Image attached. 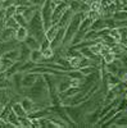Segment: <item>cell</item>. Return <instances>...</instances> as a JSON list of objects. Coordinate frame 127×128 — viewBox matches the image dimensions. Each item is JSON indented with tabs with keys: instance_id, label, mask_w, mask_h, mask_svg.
I'll list each match as a JSON object with an SVG mask.
<instances>
[{
	"instance_id": "cell-8",
	"label": "cell",
	"mask_w": 127,
	"mask_h": 128,
	"mask_svg": "<svg viewBox=\"0 0 127 128\" xmlns=\"http://www.w3.org/2000/svg\"><path fill=\"white\" fill-rule=\"evenodd\" d=\"M73 14H75V13H73L72 10L69 9V6H68L67 12H66L64 14H63V17L60 18V20L57 23V24H58V27H59V28H66V27L68 26V23L71 22V19H72Z\"/></svg>"
},
{
	"instance_id": "cell-16",
	"label": "cell",
	"mask_w": 127,
	"mask_h": 128,
	"mask_svg": "<svg viewBox=\"0 0 127 128\" xmlns=\"http://www.w3.org/2000/svg\"><path fill=\"white\" fill-rule=\"evenodd\" d=\"M12 110L17 114V116L19 118V116H26L27 115V112L23 109V106L21 102H13L12 104Z\"/></svg>"
},
{
	"instance_id": "cell-37",
	"label": "cell",
	"mask_w": 127,
	"mask_h": 128,
	"mask_svg": "<svg viewBox=\"0 0 127 128\" xmlns=\"http://www.w3.org/2000/svg\"><path fill=\"white\" fill-rule=\"evenodd\" d=\"M126 67H127V62H126Z\"/></svg>"
},
{
	"instance_id": "cell-27",
	"label": "cell",
	"mask_w": 127,
	"mask_h": 128,
	"mask_svg": "<svg viewBox=\"0 0 127 128\" xmlns=\"http://www.w3.org/2000/svg\"><path fill=\"white\" fill-rule=\"evenodd\" d=\"M5 19H7V12H5V8H3L2 10H0V23L3 24V27H4Z\"/></svg>"
},
{
	"instance_id": "cell-26",
	"label": "cell",
	"mask_w": 127,
	"mask_h": 128,
	"mask_svg": "<svg viewBox=\"0 0 127 128\" xmlns=\"http://www.w3.org/2000/svg\"><path fill=\"white\" fill-rule=\"evenodd\" d=\"M27 8L28 6H26V5H16V14H23Z\"/></svg>"
},
{
	"instance_id": "cell-7",
	"label": "cell",
	"mask_w": 127,
	"mask_h": 128,
	"mask_svg": "<svg viewBox=\"0 0 127 128\" xmlns=\"http://www.w3.org/2000/svg\"><path fill=\"white\" fill-rule=\"evenodd\" d=\"M14 34H16L14 28L3 27L2 30H0V41H2V42H7V41L14 40Z\"/></svg>"
},
{
	"instance_id": "cell-9",
	"label": "cell",
	"mask_w": 127,
	"mask_h": 128,
	"mask_svg": "<svg viewBox=\"0 0 127 128\" xmlns=\"http://www.w3.org/2000/svg\"><path fill=\"white\" fill-rule=\"evenodd\" d=\"M30 60L35 63L36 66H40V64L44 63V56H42V52L40 49L36 50H31V54H30Z\"/></svg>"
},
{
	"instance_id": "cell-29",
	"label": "cell",
	"mask_w": 127,
	"mask_h": 128,
	"mask_svg": "<svg viewBox=\"0 0 127 128\" xmlns=\"http://www.w3.org/2000/svg\"><path fill=\"white\" fill-rule=\"evenodd\" d=\"M100 3H101L103 6H107V5H109L112 3H115V0H100Z\"/></svg>"
},
{
	"instance_id": "cell-15",
	"label": "cell",
	"mask_w": 127,
	"mask_h": 128,
	"mask_svg": "<svg viewBox=\"0 0 127 128\" xmlns=\"http://www.w3.org/2000/svg\"><path fill=\"white\" fill-rule=\"evenodd\" d=\"M41 52H42V56H44V62H53L55 58V50L51 46L48 48V49L41 50Z\"/></svg>"
},
{
	"instance_id": "cell-3",
	"label": "cell",
	"mask_w": 127,
	"mask_h": 128,
	"mask_svg": "<svg viewBox=\"0 0 127 128\" xmlns=\"http://www.w3.org/2000/svg\"><path fill=\"white\" fill-rule=\"evenodd\" d=\"M68 9V2H62L59 4H55L54 9H53V16H51V24H57L60 18L63 17Z\"/></svg>"
},
{
	"instance_id": "cell-35",
	"label": "cell",
	"mask_w": 127,
	"mask_h": 128,
	"mask_svg": "<svg viewBox=\"0 0 127 128\" xmlns=\"http://www.w3.org/2000/svg\"><path fill=\"white\" fill-rule=\"evenodd\" d=\"M3 72H5L4 69H2V68H0V73H3Z\"/></svg>"
},
{
	"instance_id": "cell-34",
	"label": "cell",
	"mask_w": 127,
	"mask_h": 128,
	"mask_svg": "<svg viewBox=\"0 0 127 128\" xmlns=\"http://www.w3.org/2000/svg\"><path fill=\"white\" fill-rule=\"evenodd\" d=\"M3 9V4H2V2H0V10Z\"/></svg>"
},
{
	"instance_id": "cell-5",
	"label": "cell",
	"mask_w": 127,
	"mask_h": 128,
	"mask_svg": "<svg viewBox=\"0 0 127 128\" xmlns=\"http://www.w3.org/2000/svg\"><path fill=\"white\" fill-rule=\"evenodd\" d=\"M22 77H23V73L22 72H17L14 73L12 77H10V82H12V90H14L17 94H21L23 91L22 87Z\"/></svg>"
},
{
	"instance_id": "cell-12",
	"label": "cell",
	"mask_w": 127,
	"mask_h": 128,
	"mask_svg": "<svg viewBox=\"0 0 127 128\" xmlns=\"http://www.w3.org/2000/svg\"><path fill=\"white\" fill-rule=\"evenodd\" d=\"M23 44H25L27 48H30L31 50L40 49V42H39V40H37L36 37H34L32 35H28V36L26 37V40L23 41Z\"/></svg>"
},
{
	"instance_id": "cell-14",
	"label": "cell",
	"mask_w": 127,
	"mask_h": 128,
	"mask_svg": "<svg viewBox=\"0 0 127 128\" xmlns=\"http://www.w3.org/2000/svg\"><path fill=\"white\" fill-rule=\"evenodd\" d=\"M58 31H59V27H58V24H51L46 31H45V38H48L50 42L55 38V36H57V34H58Z\"/></svg>"
},
{
	"instance_id": "cell-11",
	"label": "cell",
	"mask_w": 127,
	"mask_h": 128,
	"mask_svg": "<svg viewBox=\"0 0 127 128\" xmlns=\"http://www.w3.org/2000/svg\"><path fill=\"white\" fill-rule=\"evenodd\" d=\"M30 54H31V49L27 48L23 42H21L19 45V62H27L30 60Z\"/></svg>"
},
{
	"instance_id": "cell-10",
	"label": "cell",
	"mask_w": 127,
	"mask_h": 128,
	"mask_svg": "<svg viewBox=\"0 0 127 128\" xmlns=\"http://www.w3.org/2000/svg\"><path fill=\"white\" fill-rule=\"evenodd\" d=\"M28 35H30V34H28V30H27V27H22V26H19L18 28H16L14 38H16L18 42H23Z\"/></svg>"
},
{
	"instance_id": "cell-1",
	"label": "cell",
	"mask_w": 127,
	"mask_h": 128,
	"mask_svg": "<svg viewBox=\"0 0 127 128\" xmlns=\"http://www.w3.org/2000/svg\"><path fill=\"white\" fill-rule=\"evenodd\" d=\"M85 19V13L83 12H78V13H75L71 19V22L68 23V26L66 27V31H64V37H63V42H62V48L67 49L68 46H71V42H72V38L75 37V35L77 34V31L80 28V24L81 22Z\"/></svg>"
},
{
	"instance_id": "cell-24",
	"label": "cell",
	"mask_w": 127,
	"mask_h": 128,
	"mask_svg": "<svg viewBox=\"0 0 127 128\" xmlns=\"http://www.w3.org/2000/svg\"><path fill=\"white\" fill-rule=\"evenodd\" d=\"M7 12V17H14L16 16V5H10L8 8H5Z\"/></svg>"
},
{
	"instance_id": "cell-32",
	"label": "cell",
	"mask_w": 127,
	"mask_h": 128,
	"mask_svg": "<svg viewBox=\"0 0 127 128\" xmlns=\"http://www.w3.org/2000/svg\"><path fill=\"white\" fill-rule=\"evenodd\" d=\"M54 4H59V3H62V2H68V0H51Z\"/></svg>"
},
{
	"instance_id": "cell-4",
	"label": "cell",
	"mask_w": 127,
	"mask_h": 128,
	"mask_svg": "<svg viewBox=\"0 0 127 128\" xmlns=\"http://www.w3.org/2000/svg\"><path fill=\"white\" fill-rule=\"evenodd\" d=\"M39 76H40V74H36V73H32V72H26V73H23V77H22V87H23V88L32 87L34 84L36 83Z\"/></svg>"
},
{
	"instance_id": "cell-36",
	"label": "cell",
	"mask_w": 127,
	"mask_h": 128,
	"mask_svg": "<svg viewBox=\"0 0 127 128\" xmlns=\"http://www.w3.org/2000/svg\"><path fill=\"white\" fill-rule=\"evenodd\" d=\"M2 28H3V24H2V23H0V30H2Z\"/></svg>"
},
{
	"instance_id": "cell-6",
	"label": "cell",
	"mask_w": 127,
	"mask_h": 128,
	"mask_svg": "<svg viewBox=\"0 0 127 128\" xmlns=\"http://www.w3.org/2000/svg\"><path fill=\"white\" fill-rule=\"evenodd\" d=\"M104 83L105 86H107V90H112L113 87H115L118 83H121V78L117 76V74H112V73H105L104 74Z\"/></svg>"
},
{
	"instance_id": "cell-20",
	"label": "cell",
	"mask_w": 127,
	"mask_h": 128,
	"mask_svg": "<svg viewBox=\"0 0 127 128\" xmlns=\"http://www.w3.org/2000/svg\"><path fill=\"white\" fill-rule=\"evenodd\" d=\"M4 27H8V28H18V23H17V20L14 19V17H7L5 19V22H4Z\"/></svg>"
},
{
	"instance_id": "cell-23",
	"label": "cell",
	"mask_w": 127,
	"mask_h": 128,
	"mask_svg": "<svg viewBox=\"0 0 127 128\" xmlns=\"http://www.w3.org/2000/svg\"><path fill=\"white\" fill-rule=\"evenodd\" d=\"M89 8H90V10L99 12V10L101 9V3H100V0H94V2L89 3Z\"/></svg>"
},
{
	"instance_id": "cell-31",
	"label": "cell",
	"mask_w": 127,
	"mask_h": 128,
	"mask_svg": "<svg viewBox=\"0 0 127 128\" xmlns=\"http://www.w3.org/2000/svg\"><path fill=\"white\" fill-rule=\"evenodd\" d=\"M122 45L127 46V32H126V35H124V37H123V41H122Z\"/></svg>"
},
{
	"instance_id": "cell-19",
	"label": "cell",
	"mask_w": 127,
	"mask_h": 128,
	"mask_svg": "<svg viewBox=\"0 0 127 128\" xmlns=\"http://www.w3.org/2000/svg\"><path fill=\"white\" fill-rule=\"evenodd\" d=\"M85 18H87V19H90L91 22H94V20H96V19H99V18H101L100 17V13L99 12H95V10H87L86 13H85Z\"/></svg>"
},
{
	"instance_id": "cell-30",
	"label": "cell",
	"mask_w": 127,
	"mask_h": 128,
	"mask_svg": "<svg viewBox=\"0 0 127 128\" xmlns=\"http://www.w3.org/2000/svg\"><path fill=\"white\" fill-rule=\"evenodd\" d=\"M118 10H123V12H127V3H126V4H123V5H121Z\"/></svg>"
},
{
	"instance_id": "cell-17",
	"label": "cell",
	"mask_w": 127,
	"mask_h": 128,
	"mask_svg": "<svg viewBox=\"0 0 127 128\" xmlns=\"http://www.w3.org/2000/svg\"><path fill=\"white\" fill-rule=\"evenodd\" d=\"M101 46H103V41H101V40H96V41H94L89 48H90V50L92 51V54H95L96 56H100Z\"/></svg>"
},
{
	"instance_id": "cell-38",
	"label": "cell",
	"mask_w": 127,
	"mask_h": 128,
	"mask_svg": "<svg viewBox=\"0 0 127 128\" xmlns=\"http://www.w3.org/2000/svg\"><path fill=\"white\" fill-rule=\"evenodd\" d=\"M0 2H3V0H0Z\"/></svg>"
},
{
	"instance_id": "cell-13",
	"label": "cell",
	"mask_w": 127,
	"mask_h": 128,
	"mask_svg": "<svg viewBox=\"0 0 127 128\" xmlns=\"http://www.w3.org/2000/svg\"><path fill=\"white\" fill-rule=\"evenodd\" d=\"M2 56L5 58V59L12 60V62H18V60H19V48H17V49H12V50H9V51L4 52Z\"/></svg>"
},
{
	"instance_id": "cell-25",
	"label": "cell",
	"mask_w": 127,
	"mask_h": 128,
	"mask_svg": "<svg viewBox=\"0 0 127 128\" xmlns=\"http://www.w3.org/2000/svg\"><path fill=\"white\" fill-rule=\"evenodd\" d=\"M51 46V42L48 40V38H44L41 42H40V50H44V49H48Z\"/></svg>"
},
{
	"instance_id": "cell-33",
	"label": "cell",
	"mask_w": 127,
	"mask_h": 128,
	"mask_svg": "<svg viewBox=\"0 0 127 128\" xmlns=\"http://www.w3.org/2000/svg\"><path fill=\"white\" fill-rule=\"evenodd\" d=\"M5 105H3V104H0V113H2V110H3V108H4Z\"/></svg>"
},
{
	"instance_id": "cell-18",
	"label": "cell",
	"mask_w": 127,
	"mask_h": 128,
	"mask_svg": "<svg viewBox=\"0 0 127 128\" xmlns=\"http://www.w3.org/2000/svg\"><path fill=\"white\" fill-rule=\"evenodd\" d=\"M115 58H117V56H115V54H114L113 51H109V52H107V54L101 55L103 64H109V63H113Z\"/></svg>"
},
{
	"instance_id": "cell-28",
	"label": "cell",
	"mask_w": 127,
	"mask_h": 128,
	"mask_svg": "<svg viewBox=\"0 0 127 128\" xmlns=\"http://www.w3.org/2000/svg\"><path fill=\"white\" fill-rule=\"evenodd\" d=\"M46 2V0H31V4L32 5H35V6H37L39 9L44 5V3Z\"/></svg>"
},
{
	"instance_id": "cell-22",
	"label": "cell",
	"mask_w": 127,
	"mask_h": 128,
	"mask_svg": "<svg viewBox=\"0 0 127 128\" xmlns=\"http://www.w3.org/2000/svg\"><path fill=\"white\" fill-rule=\"evenodd\" d=\"M14 19L17 20L18 26H22V27H27L28 26V22L26 20V18L23 17V14H16L14 16Z\"/></svg>"
},
{
	"instance_id": "cell-2",
	"label": "cell",
	"mask_w": 127,
	"mask_h": 128,
	"mask_svg": "<svg viewBox=\"0 0 127 128\" xmlns=\"http://www.w3.org/2000/svg\"><path fill=\"white\" fill-rule=\"evenodd\" d=\"M55 4L51 2V0H46L39 10L41 14V19H42V24H44L45 31L51 26V16H53V9H54Z\"/></svg>"
},
{
	"instance_id": "cell-21",
	"label": "cell",
	"mask_w": 127,
	"mask_h": 128,
	"mask_svg": "<svg viewBox=\"0 0 127 128\" xmlns=\"http://www.w3.org/2000/svg\"><path fill=\"white\" fill-rule=\"evenodd\" d=\"M117 76L121 78V81H122V82H126V83H127V67H126V66H123V67L118 68Z\"/></svg>"
}]
</instances>
